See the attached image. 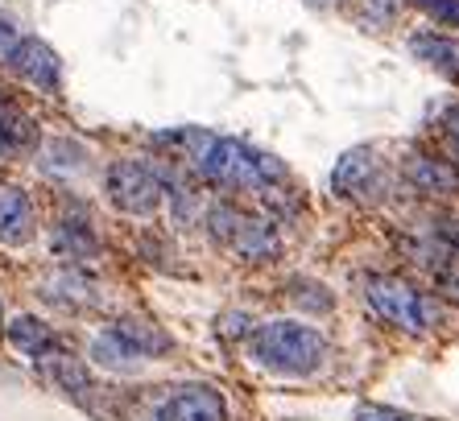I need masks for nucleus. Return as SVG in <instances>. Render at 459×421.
<instances>
[{"instance_id": "obj_14", "label": "nucleus", "mask_w": 459, "mask_h": 421, "mask_svg": "<svg viewBox=\"0 0 459 421\" xmlns=\"http://www.w3.org/2000/svg\"><path fill=\"white\" fill-rule=\"evenodd\" d=\"M112 331H117V335H125L128 343H133V348H137L145 359H150V356L158 359V356H166V351L174 348V339L166 335V331H161V327H153V322H145V318H120V322H117V327H112Z\"/></svg>"}, {"instance_id": "obj_16", "label": "nucleus", "mask_w": 459, "mask_h": 421, "mask_svg": "<svg viewBox=\"0 0 459 421\" xmlns=\"http://www.w3.org/2000/svg\"><path fill=\"white\" fill-rule=\"evenodd\" d=\"M42 364H46V376H50L58 389H66L71 397L87 400V392H91V380H87V368L79 364L75 356H50V351H46Z\"/></svg>"}, {"instance_id": "obj_7", "label": "nucleus", "mask_w": 459, "mask_h": 421, "mask_svg": "<svg viewBox=\"0 0 459 421\" xmlns=\"http://www.w3.org/2000/svg\"><path fill=\"white\" fill-rule=\"evenodd\" d=\"M42 145L38 120L25 112L13 95L0 91V158H30Z\"/></svg>"}, {"instance_id": "obj_4", "label": "nucleus", "mask_w": 459, "mask_h": 421, "mask_svg": "<svg viewBox=\"0 0 459 421\" xmlns=\"http://www.w3.org/2000/svg\"><path fill=\"white\" fill-rule=\"evenodd\" d=\"M368 302H373V310L385 322H394L402 331H427L438 318L435 305L418 289H410L406 281H397V277H381V273L368 277Z\"/></svg>"}, {"instance_id": "obj_12", "label": "nucleus", "mask_w": 459, "mask_h": 421, "mask_svg": "<svg viewBox=\"0 0 459 421\" xmlns=\"http://www.w3.org/2000/svg\"><path fill=\"white\" fill-rule=\"evenodd\" d=\"M91 364H100V368H108V372H141V364H145V356H141L133 343H128L125 335H117V331L108 327L104 335H96L91 339Z\"/></svg>"}, {"instance_id": "obj_13", "label": "nucleus", "mask_w": 459, "mask_h": 421, "mask_svg": "<svg viewBox=\"0 0 459 421\" xmlns=\"http://www.w3.org/2000/svg\"><path fill=\"white\" fill-rule=\"evenodd\" d=\"M377 178V161L368 158V149H352V153H343L340 166H335V190L340 194H360V190H368Z\"/></svg>"}, {"instance_id": "obj_21", "label": "nucleus", "mask_w": 459, "mask_h": 421, "mask_svg": "<svg viewBox=\"0 0 459 421\" xmlns=\"http://www.w3.org/2000/svg\"><path fill=\"white\" fill-rule=\"evenodd\" d=\"M447 294L459 302V277H447Z\"/></svg>"}, {"instance_id": "obj_17", "label": "nucleus", "mask_w": 459, "mask_h": 421, "mask_svg": "<svg viewBox=\"0 0 459 421\" xmlns=\"http://www.w3.org/2000/svg\"><path fill=\"white\" fill-rule=\"evenodd\" d=\"M348 9H352V17L364 25H385L397 17L402 0H348Z\"/></svg>"}, {"instance_id": "obj_9", "label": "nucleus", "mask_w": 459, "mask_h": 421, "mask_svg": "<svg viewBox=\"0 0 459 421\" xmlns=\"http://www.w3.org/2000/svg\"><path fill=\"white\" fill-rule=\"evenodd\" d=\"M33 202L22 186L0 178V244L9 248H22V244L33 240Z\"/></svg>"}, {"instance_id": "obj_1", "label": "nucleus", "mask_w": 459, "mask_h": 421, "mask_svg": "<svg viewBox=\"0 0 459 421\" xmlns=\"http://www.w3.org/2000/svg\"><path fill=\"white\" fill-rule=\"evenodd\" d=\"M153 145H178L182 158L191 161L207 182L228 190H256V194H273L286 182V169L269 153L240 145L232 137H212L204 128H174V133H158Z\"/></svg>"}, {"instance_id": "obj_19", "label": "nucleus", "mask_w": 459, "mask_h": 421, "mask_svg": "<svg viewBox=\"0 0 459 421\" xmlns=\"http://www.w3.org/2000/svg\"><path fill=\"white\" fill-rule=\"evenodd\" d=\"M438 25H455L459 30V0H418Z\"/></svg>"}, {"instance_id": "obj_3", "label": "nucleus", "mask_w": 459, "mask_h": 421, "mask_svg": "<svg viewBox=\"0 0 459 421\" xmlns=\"http://www.w3.org/2000/svg\"><path fill=\"white\" fill-rule=\"evenodd\" d=\"M212 236L224 248H232L236 256H245V261H273L281 248L278 232H273V223L253 215V210H240L232 202H220L212 207Z\"/></svg>"}, {"instance_id": "obj_15", "label": "nucleus", "mask_w": 459, "mask_h": 421, "mask_svg": "<svg viewBox=\"0 0 459 421\" xmlns=\"http://www.w3.org/2000/svg\"><path fill=\"white\" fill-rule=\"evenodd\" d=\"M9 339H13V348L22 351V356H33V359H42L46 351L54 348L50 327H46L42 318H33V314L13 318V322H9Z\"/></svg>"}, {"instance_id": "obj_10", "label": "nucleus", "mask_w": 459, "mask_h": 421, "mask_svg": "<svg viewBox=\"0 0 459 421\" xmlns=\"http://www.w3.org/2000/svg\"><path fill=\"white\" fill-rule=\"evenodd\" d=\"M410 54H414L418 63H427L430 71L447 74L459 83V42L447 38V33H414L410 38Z\"/></svg>"}, {"instance_id": "obj_11", "label": "nucleus", "mask_w": 459, "mask_h": 421, "mask_svg": "<svg viewBox=\"0 0 459 421\" xmlns=\"http://www.w3.org/2000/svg\"><path fill=\"white\" fill-rule=\"evenodd\" d=\"M410 186L418 190H430V194H459V169L451 161H438V158H406L402 166Z\"/></svg>"}, {"instance_id": "obj_8", "label": "nucleus", "mask_w": 459, "mask_h": 421, "mask_svg": "<svg viewBox=\"0 0 459 421\" xmlns=\"http://www.w3.org/2000/svg\"><path fill=\"white\" fill-rule=\"evenodd\" d=\"M228 417V405L224 397L207 384H191V389H178L158 413L153 421H224Z\"/></svg>"}, {"instance_id": "obj_20", "label": "nucleus", "mask_w": 459, "mask_h": 421, "mask_svg": "<svg viewBox=\"0 0 459 421\" xmlns=\"http://www.w3.org/2000/svg\"><path fill=\"white\" fill-rule=\"evenodd\" d=\"M356 421H414V417H406V413H397V409H385V405H360Z\"/></svg>"}, {"instance_id": "obj_18", "label": "nucleus", "mask_w": 459, "mask_h": 421, "mask_svg": "<svg viewBox=\"0 0 459 421\" xmlns=\"http://www.w3.org/2000/svg\"><path fill=\"white\" fill-rule=\"evenodd\" d=\"M438 137L451 149V158L459 161V107H447V112L438 116Z\"/></svg>"}, {"instance_id": "obj_6", "label": "nucleus", "mask_w": 459, "mask_h": 421, "mask_svg": "<svg viewBox=\"0 0 459 421\" xmlns=\"http://www.w3.org/2000/svg\"><path fill=\"white\" fill-rule=\"evenodd\" d=\"M9 71L22 79V83L38 87V91H58V79H63V63L58 54L42 42V38H17L4 54Z\"/></svg>"}, {"instance_id": "obj_5", "label": "nucleus", "mask_w": 459, "mask_h": 421, "mask_svg": "<svg viewBox=\"0 0 459 421\" xmlns=\"http://www.w3.org/2000/svg\"><path fill=\"white\" fill-rule=\"evenodd\" d=\"M108 199H112V207L125 210V215L150 219L153 210L161 207V199H166V190H161V178L150 166L117 161V166H108Z\"/></svg>"}, {"instance_id": "obj_2", "label": "nucleus", "mask_w": 459, "mask_h": 421, "mask_svg": "<svg viewBox=\"0 0 459 421\" xmlns=\"http://www.w3.org/2000/svg\"><path fill=\"white\" fill-rule=\"evenodd\" d=\"M248 351L273 376H310V372H319L323 356H327V339L302 322L278 318V322H261L253 331Z\"/></svg>"}]
</instances>
